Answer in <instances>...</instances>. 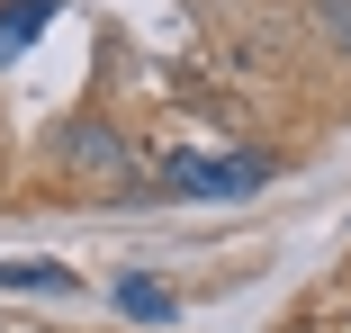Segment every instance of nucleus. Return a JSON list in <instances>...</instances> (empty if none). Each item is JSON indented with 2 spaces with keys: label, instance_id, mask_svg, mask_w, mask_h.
<instances>
[{
  "label": "nucleus",
  "instance_id": "obj_3",
  "mask_svg": "<svg viewBox=\"0 0 351 333\" xmlns=\"http://www.w3.org/2000/svg\"><path fill=\"white\" fill-rule=\"evenodd\" d=\"M108 297H117V315H135V324H171V315H180V297H171L154 271H117Z\"/></svg>",
  "mask_w": 351,
  "mask_h": 333
},
{
  "label": "nucleus",
  "instance_id": "obj_4",
  "mask_svg": "<svg viewBox=\"0 0 351 333\" xmlns=\"http://www.w3.org/2000/svg\"><path fill=\"white\" fill-rule=\"evenodd\" d=\"M54 10H63V0H0V73H10V63L54 27Z\"/></svg>",
  "mask_w": 351,
  "mask_h": 333
},
{
  "label": "nucleus",
  "instance_id": "obj_2",
  "mask_svg": "<svg viewBox=\"0 0 351 333\" xmlns=\"http://www.w3.org/2000/svg\"><path fill=\"white\" fill-rule=\"evenodd\" d=\"M54 162L63 171H126V136H117L108 117H73L54 136Z\"/></svg>",
  "mask_w": 351,
  "mask_h": 333
},
{
  "label": "nucleus",
  "instance_id": "obj_5",
  "mask_svg": "<svg viewBox=\"0 0 351 333\" xmlns=\"http://www.w3.org/2000/svg\"><path fill=\"white\" fill-rule=\"evenodd\" d=\"M0 288H19V297H63L73 271H63V261H0Z\"/></svg>",
  "mask_w": 351,
  "mask_h": 333
},
{
  "label": "nucleus",
  "instance_id": "obj_1",
  "mask_svg": "<svg viewBox=\"0 0 351 333\" xmlns=\"http://www.w3.org/2000/svg\"><path fill=\"white\" fill-rule=\"evenodd\" d=\"M162 180H171V189H198V198H243V189H261V180H270V153H261V145H243V153H226V162L171 153V162H162Z\"/></svg>",
  "mask_w": 351,
  "mask_h": 333
}]
</instances>
